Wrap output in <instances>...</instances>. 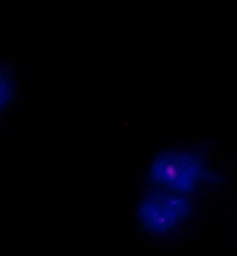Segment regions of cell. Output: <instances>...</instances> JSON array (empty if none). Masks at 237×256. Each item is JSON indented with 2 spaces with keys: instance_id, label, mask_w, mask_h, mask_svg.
Returning a JSON list of instances; mask_svg holds the SVG:
<instances>
[{
  "instance_id": "obj_1",
  "label": "cell",
  "mask_w": 237,
  "mask_h": 256,
  "mask_svg": "<svg viewBox=\"0 0 237 256\" xmlns=\"http://www.w3.org/2000/svg\"><path fill=\"white\" fill-rule=\"evenodd\" d=\"M149 179L156 188L188 196L204 184L215 180L206 158L192 149L163 150L150 163Z\"/></svg>"
},
{
  "instance_id": "obj_2",
  "label": "cell",
  "mask_w": 237,
  "mask_h": 256,
  "mask_svg": "<svg viewBox=\"0 0 237 256\" xmlns=\"http://www.w3.org/2000/svg\"><path fill=\"white\" fill-rule=\"evenodd\" d=\"M193 204L188 196L155 188L144 194L138 206L142 228L154 236H166L188 218Z\"/></svg>"
},
{
  "instance_id": "obj_3",
  "label": "cell",
  "mask_w": 237,
  "mask_h": 256,
  "mask_svg": "<svg viewBox=\"0 0 237 256\" xmlns=\"http://www.w3.org/2000/svg\"><path fill=\"white\" fill-rule=\"evenodd\" d=\"M14 96V81L13 76L4 65H0V112H4Z\"/></svg>"
}]
</instances>
